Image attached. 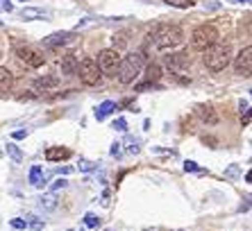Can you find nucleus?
<instances>
[{"label":"nucleus","instance_id":"obj_1","mask_svg":"<svg viewBox=\"0 0 252 231\" xmlns=\"http://www.w3.org/2000/svg\"><path fill=\"white\" fill-rule=\"evenodd\" d=\"M232 61V46L227 41H216L211 43L205 50V66L211 70V73H218V70H225Z\"/></svg>","mask_w":252,"mask_h":231},{"label":"nucleus","instance_id":"obj_34","mask_svg":"<svg viewBox=\"0 0 252 231\" xmlns=\"http://www.w3.org/2000/svg\"><path fill=\"white\" fill-rule=\"evenodd\" d=\"M57 173H59V174H70L73 170H70V168H57Z\"/></svg>","mask_w":252,"mask_h":231},{"label":"nucleus","instance_id":"obj_19","mask_svg":"<svg viewBox=\"0 0 252 231\" xmlns=\"http://www.w3.org/2000/svg\"><path fill=\"white\" fill-rule=\"evenodd\" d=\"M41 177H43V168L41 166H32L30 170V181L34 186H41Z\"/></svg>","mask_w":252,"mask_h":231},{"label":"nucleus","instance_id":"obj_12","mask_svg":"<svg viewBox=\"0 0 252 231\" xmlns=\"http://www.w3.org/2000/svg\"><path fill=\"white\" fill-rule=\"evenodd\" d=\"M77 64H80V59H77L73 52H68V55H64V57H62L59 68H62V73H64V75H75Z\"/></svg>","mask_w":252,"mask_h":231},{"label":"nucleus","instance_id":"obj_37","mask_svg":"<svg viewBox=\"0 0 252 231\" xmlns=\"http://www.w3.org/2000/svg\"><path fill=\"white\" fill-rule=\"evenodd\" d=\"M202 141H205V143H211V147H216V139H207V136H205Z\"/></svg>","mask_w":252,"mask_h":231},{"label":"nucleus","instance_id":"obj_13","mask_svg":"<svg viewBox=\"0 0 252 231\" xmlns=\"http://www.w3.org/2000/svg\"><path fill=\"white\" fill-rule=\"evenodd\" d=\"M70 156V150L68 147H48L46 150V161L55 163V161H64Z\"/></svg>","mask_w":252,"mask_h":231},{"label":"nucleus","instance_id":"obj_18","mask_svg":"<svg viewBox=\"0 0 252 231\" xmlns=\"http://www.w3.org/2000/svg\"><path fill=\"white\" fill-rule=\"evenodd\" d=\"M21 16H23L25 21H34V18H43L46 14H43L41 9H34V7H25V9H21Z\"/></svg>","mask_w":252,"mask_h":231},{"label":"nucleus","instance_id":"obj_26","mask_svg":"<svg viewBox=\"0 0 252 231\" xmlns=\"http://www.w3.org/2000/svg\"><path fill=\"white\" fill-rule=\"evenodd\" d=\"M125 145H127V150L129 152H139V145H136V139H132V136H127V141H125Z\"/></svg>","mask_w":252,"mask_h":231},{"label":"nucleus","instance_id":"obj_17","mask_svg":"<svg viewBox=\"0 0 252 231\" xmlns=\"http://www.w3.org/2000/svg\"><path fill=\"white\" fill-rule=\"evenodd\" d=\"M39 206L46 208V211H53V208H57V197H55L53 193H48V195H43L41 200H39Z\"/></svg>","mask_w":252,"mask_h":231},{"label":"nucleus","instance_id":"obj_15","mask_svg":"<svg viewBox=\"0 0 252 231\" xmlns=\"http://www.w3.org/2000/svg\"><path fill=\"white\" fill-rule=\"evenodd\" d=\"M14 84V75H12V70L5 68V66H0V93H5L9 91Z\"/></svg>","mask_w":252,"mask_h":231},{"label":"nucleus","instance_id":"obj_14","mask_svg":"<svg viewBox=\"0 0 252 231\" xmlns=\"http://www.w3.org/2000/svg\"><path fill=\"white\" fill-rule=\"evenodd\" d=\"M68 41H70L68 32H57V34L43 39V46H46V48H57V46H64V43H68Z\"/></svg>","mask_w":252,"mask_h":231},{"label":"nucleus","instance_id":"obj_36","mask_svg":"<svg viewBox=\"0 0 252 231\" xmlns=\"http://www.w3.org/2000/svg\"><path fill=\"white\" fill-rule=\"evenodd\" d=\"M239 107H241V114H243V111H248V102H246V100H241Z\"/></svg>","mask_w":252,"mask_h":231},{"label":"nucleus","instance_id":"obj_4","mask_svg":"<svg viewBox=\"0 0 252 231\" xmlns=\"http://www.w3.org/2000/svg\"><path fill=\"white\" fill-rule=\"evenodd\" d=\"M218 36H220L218 29L211 23H205V25H200V28L193 29V34H191V46H193L195 50H207L211 43H216Z\"/></svg>","mask_w":252,"mask_h":231},{"label":"nucleus","instance_id":"obj_22","mask_svg":"<svg viewBox=\"0 0 252 231\" xmlns=\"http://www.w3.org/2000/svg\"><path fill=\"white\" fill-rule=\"evenodd\" d=\"M30 227H32V231H41L43 229V220L34 218V215H28V220H25Z\"/></svg>","mask_w":252,"mask_h":231},{"label":"nucleus","instance_id":"obj_16","mask_svg":"<svg viewBox=\"0 0 252 231\" xmlns=\"http://www.w3.org/2000/svg\"><path fill=\"white\" fill-rule=\"evenodd\" d=\"M114 109H116V102H112V100H105V102H102L98 109H95V118H98V120H105L109 114H114Z\"/></svg>","mask_w":252,"mask_h":231},{"label":"nucleus","instance_id":"obj_3","mask_svg":"<svg viewBox=\"0 0 252 231\" xmlns=\"http://www.w3.org/2000/svg\"><path fill=\"white\" fill-rule=\"evenodd\" d=\"M150 36L155 39V46L161 48V50H173V48H177L184 41L182 28H177V25H168V23L157 25V28L150 32Z\"/></svg>","mask_w":252,"mask_h":231},{"label":"nucleus","instance_id":"obj_35","mask_svg":"<svg viewBox=\"0 0 252 231\" xmlns=\"http://www.w3.org/2000/svg\"><path fill=\"white\" fill-rule=\"evenodd\" d=\"M28 136V132H14V139H25Z\"/></svg>","mask_w":252,"mask_h":231},{"label":"nucleus","instance_id":"obj_24","mask_svg":"<svg viewBox=\"0 0 252 231\" xmlns=\"http://www.w3.org/2000/svg\"><path fill=\"white\" fill-rule=\"evenodd\" d=\"M168 5H175V7H191L193 0H166Z\"/></svg>","mask_w":252,"mask_h":231},{"label":"nucleus","instance_id":"obj_20","mask_svg":"<svg viewBox=\"0 0 252 231\" xmlns=\"http://www.w3.org/2000/svg\"><path fill=\"white\" fill-rule=\"evenodd\" d=\"M7 154L14 159V163H21V161H23V152L18 150V145H14V143H7Z\"/></svg>","mask_w":252,"mask_h":231},{"label":"nucleus","instance_id":"obj_29","mask_svg":"<svg viewBox=\"0 0 252 231\" xmlns=\"http://www.w3.org/2000/svg\"><path fill=\"white\" fill-rule=\"evenodd\" d=\"M12 227L14 229H25V227H28V222H25V220H12Z\"/></svg>","mask_w":252,"mask_h":231},{"label":"nucleus","instance_id":"obj_8","mask_svg":"<svg viewBox=\"0 0 252 231\" xmlns=\"http://www.w3.org/2000/svg\"><path fill=\"white\" fill-rule=\"evenodd\" d=\"M164 64L170 68V73H184L189 68V57L187 52H173V55H166Z\"/></svg>","mask_w":252,"mask_h":231},{"label":"nucleus","instance_id":"obj_32","mask_svg":"<svg viewBox=\"0 0 252 231\" xmlns=\"http://www.w3.org/2000/svg\"><path fill=\"white\" fill-rule=\"evenodd\" d=\"M225 174H227V177H232V179H234L236 174H239V166H232V168H229V170H227V173H225Z\"/></svg>","mask_w":252,"mask_h":231},{"label":"nucleus","instance_id":"obj_21","mask_svg":"<svg viewBox=\"0 0 252 231\" xmlns=\"http://www.w3.org/2000/svg\"><path fill=\"white\" fill-rule=\"evenodd\" d=\"M159 75H161V68H159L157 64H150V66H148V70H146L148 82H157V80H159Z\"/></svg>","mask_w":252,"mask_h":231},{"label":"nucleus","instance_id":"obj_28","mask_svg":"<svg viewBox=\"0 0 252 231\" xmlns=\"http://www.w3.org/2000/svg\"><path fill=\"white\" fill-rule=\"evenodd\" d=\"M80 170H84V173H91V170H95V163H91V161H82V163H80Z\"/></svg>","mask_w":252,"mask_h":231},{"label":"nucleus","instance_id":"obj_31","mask_svg":"<svg viewBox=\"0 0 252 231\" xmlns=\"http://www.w3.org/2000/svg\"><path fill=\"white\" fill-rule=\"evenodd\" d=\"M66 186H68V181L59 179V181H55V184H53V191H59V188H66Z\"/></svg>","mask_w":252,"mask_h":231},{"label":"nucleus","instance_id":"obj_9","mask_svg":"<svg viewBox=\"0 0 252 231\" xmlns=\"http://www.w3.org/2000/svg\"><path fill=\"white\" fill-rule=\"evenodd\" d=\"M16 55L23 64L30 66V68H39V66H43V55H39V52L32 50V48H16Z\"/></svg>","mask_w":252,"mask_h":231},{"label":"nucleus","instance_id":"obj_23","mask_svg":"<svg viewBox=\"0 0 252 231\" xmlns=\"http://www.w3.org/2000/svg\"><path fill=\"white\" fill-rule=\"evenodd\" d=\"M98 222H100L98 215H94V213H87V215H84V225H87L89 229H95V227H98Z\"/></svg>","mask_w":252,"mask_h":231},{"label":"nucleus","instance_id":"obj_2","mask_svg":"<svg viewBox=\"0 0 252 231\" xmlns=\"http://www.w3.org/2000/svg\"><path fill=\"white\" fill-rule=\"evenodd\" d=\"M143 66H146V57L143 52H132L127 57H121L116 68V75L121 84H132L136 77L143 73Z\"/></svg>","mask_w":252,"mask_h":231},{"label":"nucleus","instance_id":"obj_10","mask_svg":"<svg viewBox=\"0 0 252 231\" xmlns=\"http://www.w3.org/2000/svg\"><path fill=\"white\" fill-rule=\"evenodd\" d=\"M195 116H198L205 125H209V127L218 122V114L214 111V107H209V104H198V107H195Z\"/></svg>","mask_w":252,"mask_h":231},{"label":"nucleus","instance_id":"obj_7","mask_svg":"<svg viewBox=\"0 0 252 231\" xmlns=\"http://www.w3.org/2000/svg\"><path fill=\"white\" fill-rule=\"evenodd\" d=\"M234 70L239 73V75H243V77L250 75V70H252V48L250 46H246L239 55H236Z\"/></svg>","mask_w":252,"mask_h":231},{"label":"nucleus","instance_id":"obj_30","mask_svg":"<svg viewBox=\"0 0 252 231\" xmlns=\"http://www.w3.org/2000/svg\"><path fill=\"white\" fill-rule=\"evenodd\" d=\"M184 170H187V173H195V170H198V166H195V161H187V163H184Z\"/></svg>","mask_w":252,"mask_h":231},{"label":"nucleus","instance_id":"obj_11","mask_svg":"<svg viewBox=\"0 0 252 231\" xmlns=\"http://www.w3.org/2000/svg\"><path fill=\"white\" fill-rule=\"evenodd\" d=\"M59 84V77L55 75H43L39 80H34V91L36 93H46V91H55Z\"/></svg>","mask_w":252,"mask_h":231},{"label":"nucleus","instance_id":"obj_6","mask_svg":"<svg viewBox=\"0 0 252 231\" xmlns=\"http://www.w3.org/2000/svg\"><path fill=\"white\" fill-rule=\"evenodd\" d=\"M77 75H80V80H82V84H87V87H95L100 82V68L98 64H95L94 59H82L80 64H77Z\"/></svg>","mask_w":252,"mask_h":231},{"label":"nucleus","instance_id":"obj_38","mask_svg":"<svg viewBox=\"0 0 252 231\" xmlns=\"http://www.w3.org/2000/svg\"><path fill=\"white\" fill-rule=\"evenodd\" d=\"M236 2H248V0H236Z\"/></svg>","mask_w":252,"mask_h":231},{"label":"nucleus","instance_id":"obj_5","mask_svg":"<svg viewBox=\"0 0 252 231\" xmlns=\"http://www.w3.org/2000/svg\"><path fill=\"white\" fill-rule=\"evenodd\" d=\"M118 61H121V52L116 48H107L98 55V68L100 73H105V75H116V68H118Z\"/></svg>","mask_w":252,"mask_h":231},{"label":"nucleus","instance_id":"obj_39","mask_svg":"<svg viewBox=\"0 0 252 231\" xmlns=\"http://www.w3.org/2000/svg\"><path fill=\"white\" fill-rule=\"evenodd\" d=\"M0 59H2V48H0Z\"/></svg>","mask_w":252,"mask_h":231},{"label":"nucleus","instance_id":"obj_25","mask_svg":"<svg viewBox=\"0 0 252 231\" xmlns=\"http://www.w3.org/2000/svg\"><path fill=\"white\" fill-rule=\"evenodd\" d=\"M125 46H127V39H125V34H118V39L114 36V48H116V50H118V48H125Z\"/></svg>","mask_w":252,"mask_h":231},{"label":"nucleus","instance_id":"obj_33","mask_svg":"<svg viewBox=\"0 0 252 231\" xmlns=\"http://www.w3.org/2000/svg\"><path fill=\"white\" fill-rule=\"evenodd\" d=\"M112 154H114V156L121 154V143H114V145H112Z\"/></svg>","mask_w":252,"mask_h":231},{"label":"nucleus","instance_id":"obj_27","mask_svg":"<svg viewBox=\"0 0 252 231\" xmlns=\"http://www.w3.org/2000/svg\"><path fill=\"white\" fill-rule=\"evenodd\" d=\"M114 129H118V132H125V129H127V120H125V118H118V120L114 122Z\"/></svg>","mask_w":252,"mask_h":231}]
</instances>
